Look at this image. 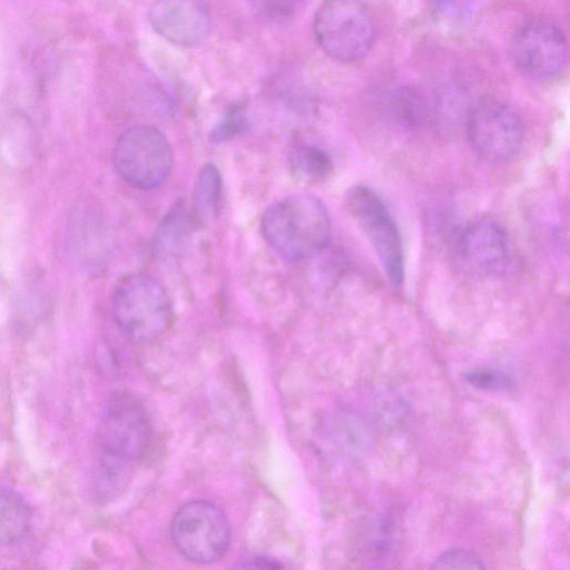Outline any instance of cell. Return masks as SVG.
<instances>
[{
	"instance_id": "9",
	"label": "cell",
	"mask_w": 570,
	"mask_h": 570,
	"mask_svg": "<svg viewBox=\"0 0 570 570\" xmlns=\"http://www.w3.org/2000/svg\"><path fill=\"white\" fill-rule=\"evenodd\" d=\"M465 128L473 149L491 161H505L522 147L524 125L518 110L499 98H484L465 117Z\"/></svg>"
},
{
	"instance_id": "15",
	"label": "cell",
	"mask_w": 570,
	"mask_h": 570,
	"mask_svg": "<svg viewBox=\"0 0 570 570\" xmlns=\"http://www.w3.org/2000/svg\"><path fill=\"white\" fill-rule=\"evenodd\" d=\"M291 165L295 174L309 181L326 178L332 171L330 156L320 147L302 144L294 148Z\"/></svg>"
},
{
	"instance_id": "13",
	"label": "cell",
	"mask_w": 570,
	"mask_h": 570,
	"mask_svg": "<svg viewBox=\"0 0 570 570\" xmlns=\"http://www.w3.org/2000/svg\"><path fill=\"white\" fill-rule=\"evenodd\" d=\"M222 193L219 171L213 164L205 165L197 178L193 193V217L198 224H206L217 213Z\"/></svg>"
},
{
	"instance_id": "8",
	"label": "cell",
	"mask_w": 570,
	"mask_h": 570,
	"mask_svg": "<svg viewBox=\"0 0 570 570\" xmlns=\"http://www.w3.org/2000/svg\"><path fill=\"white\" fill-rule=\"evenodd\" d=\"M170 534L176 549L188 560L210 563L219 560L230 543L226 515L207 501H190L175 513Z\"/></svg>"
},
{
	"instance_id": "20",
	"label": "cell",
	"mask_w": 570,
	"mask_h": 570,
	"mask_svg": "<svg viewBox=\"0 0 570 570\" xmlns=\"http://www.w3.org/2000/svg\"><path fill=\"white\" fill-rule=\"evenodd\" d=\"M254 9L263 17L269 19H287L292 17L298 0H249Z\"/></svg>"
},
{
	"instance_id": "18",
	"label": "cell",
	"mask_w": 570,
	"mask_h": 570,
	"mask_svg": "<svg viewBox=\"0 0 570 570\" xmlns=\"http://www.w3.org/2000/svg\"><path fill=\"white\" fill-rule=\"evenodd\" d=\"M433 569H484L485 564L475 553L460 548L444 551L435 559Z\"/></svg>"
},
{
	"instance_id": "11",
	"label": "cell",
	"mask_w": 570,
	"mask_h": 570,
	"mask_svg": "<svg viewBox=\"0 0 570 570\" xmlns=\"http://www.w3.org/2000/svg\"><path fill=\"white\" fill-rule=\"evenodd\" d=\"M149 21L158 35L183 47L203 42L210 30V14L203 0H155Z\"/></svg>"
},
{
	"instance_id": "12",
	"label": "cell",
	"mask_w": 570,
	"mask_h": 570,
	"mask_svg": "<svg viewBox=\"0 0 570 570\" xmlns=\"http://www.w3.org/2000/svg\"><path fill=\"white\" fill-rule=\"evenodd\" d=\"M32 513L28 502L14 489L0 487V547H8L26 537Z\"/></svg>"
},
{
	"instance_id": "10",
	"label": "cell",
	"mask_w": 570,
	"mask_h": 570,
	"mask_svg": "<svg viewBox=\"0 0 570 570\" xmlns=\"http://www.w3.org/2000/svg\"><path fill=\"white\" fill-rule=\"evenodd\" d=\"M454 252L462 268L480 277L499 275L508 267L512 247L507 230L491 219H475L458 233Z\"/></svg>"
},
{
	"instance_id": "19",
	"label": "cell",
	"mask_w": 570,
	"mask_h": 570,
	"mask_svg": "<svg viewBox=\"0 0 570 570\" xmlns=\"http://www.w3.org/2000/svg\"><path fill=\"white\" fill-rule=\"evenodd\" d=\"M465 380L481 390H508L513 381L503 372L493 368H478L464 374Z\"/></svg>"
},
{
	"instance_id": "2",
	"label": "cell",
	"mask_w": 570,
	"mask_h": 570,
	"mask_svg": "<svg viewBox=\"0 0 570 570\" xmlns=\"http://www.w3.org/2000/svg\"><path fill=\"white\" fill-rule=\"evenodd\" d=\"M111 309L122 333L134 342L150 343L170 324L171 305L165 288L153 277L131 274L116 285Z\"/></svg>"
},
{
	"instance_id": "1",
	"label": "cell",
	"mask_w": 570,
	"mask_h": 570,
	"mask_svg": "<svg viewBox=\"0 0 570 570\" xmlns=\"http://www.w3.org/2000/svg\"><path fill=\"white\" fill-rule=\"evenodd\" d=\"M268 245L287 261L315 256L326 248L331 219L325 205L315 196L294 194L272 204L262 220Z\"/></svg>"
},
{
	"instance_id": "7",
	"label": "cell",
	"mask_w": 570,
	"mask_h": 570,
	"mask_svg": "<svg viewBox=\"0 0 570 570\" xmlns=\"http://www.w3.org/2000/svg\"><path fill=\"white\" fill-rule=\"evenodd\" d=\"M509 56L524 78L547 82L558 78L566 69L568 45L558 26L535 18L515 29L509 42Z\"/></svg>"
},
{
	"instance_id": "5",
	"label": "cell",
	"mask_w": 570,
	"mask_h": 570,
	"mask_svg": "<svg viewBox=\"0 0 570 570\" xmlns=\"http://www.w3.org/2000/svg\"><path fill=\"white\" fill-rule=\"evenodd\" d=\"M97 445L101 458L130 465L147 452L151 426L142 405L128 393H117L106 403L99 419Z\"/></svg>"
},
{
	"instance_id": "3",
	"label": "cell",
	"mask_w": 570,
	"mask_h": 570,
	"mask_svg": "<svg viewBox=\"0 0 570 570\" xmlns=\"http://www.w3.org/2000/svg\"><path fill=\"white\" fill-rule=\"evenodd\" d=\"M313 30L322 50L341 62L363 59L375 39L373 17L362 0H324Z\"/></svg>"
},
{
	"instance_id": "4",
	"label": "cell",
	"mask_w": 570,
	"mask_h": 570,
	"mask_svg": "<svg viewBox=\"0 0 570 570\" xmlns=\"http://www.w3.org/2000/svg\"><path fill=\"white\" fill-rule=\"evenodd\" d=\"M345 205L373 247L390 283L399 288L404 281V250L401 233L387 206L372 188L362 184L347 190Z\"/></svg>"
},
{
	"instance_id": "6",
	"label": "cell",
	"mask_w": 570,
	"mask_h": 570,
	"mask_svg": "<svg viewBox=\"0 0 570 570\" xmlns=\"http://www.w3.org/2000/svg\"><path fill=\"white\" fill-rule=\"evenodd\" d=\"M112 161L116 171L127 184L138 189H154L169 176L173 151L161 131L139 125L119 136Z\"/></svg>"
},
{
	"instance_id": "16",
	"label": "cell",
	"mask_w": 570,
	"mask_h": 570,
	"mask_svg": "<svg viewBox=\"0 0 570 570\" xmlns=\"http://www.w3.org/2000/svg\"><path fill=\"white\" fill-rule=\"evenodd\" d=\"M189 218L184 208L175 206L164 218L155 237V249L160 255L174 254L187 237Z\"/></svg>"
},
{
	"instance_id": "14",
	"label": "cell",
	"mask_w": 570,
	"mask_h": 570,
	"mask_svg": "<svg viewBox=\"0 0 570 570\" xmlns=\"http://www.w3.org/2000/svg\"><path fill=\"white\" fill-rule=\"evenodd\" d=\"M391 115L400 122L420 125L432 116V108L426 97L416 89L400 88L389 99Z\"/></svg>"
},
{
	"instance_id": "17",
	"label": "cell",
	"mask_w": 570,
	"mask_h": 570,
	"mask_svg": "<svg viewBox=\"0 0 570 570\" xmlns=\"http://www.w3.org/2000/svg\"><path fill=\"white\" fill-rule=\"evenodd\" d=\"M248 120L244 108L239 105L232 106L210 134V139L222 142L232 139L246 130Z\"/></svg>"
}]
</instances>
